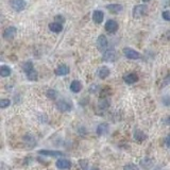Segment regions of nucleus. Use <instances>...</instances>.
Here are the masks:
<instances>
[{
    "mask_svg": "<svg viewBox=\"0 0 170 170\" xmlns=\"http://www.w3.org/2000/svg\"><path fill=\"white\" fill-rule=\"evenodd\" d=\"M123 54L124 56L130 60H139L141 59V54L138 51L132 49V48H123Z\"/></svg>",
    "mask_w": 170,
    "mask_h": 170,
    "instance_id": "obj_1",
    "label": "nucleus"
},
{
    "mask_svg": "<svg viewBox=\"0 0 170 170\" xmlns=\"http://www.w3.org/2000/svg\"><path fill=\"white\" fill-rule=\"evenodd\" d=\"M147 10H148V7H147V6H145V4H138V6L134 7L133 17L134 18H139V17L144 16L147 13Z\"/></svg>",
    "mask_w": 170,
    "mask_h": 170,
    "instance_id": "obj_2",
    "label": "nucleus"
},
{
    "mask_svg": "<svg viewBox=\"0 0 170 170\" xmlns=\"http://www.w3.org/2000/svg\"><path fill=\"white\" fill-rule=\"evenodd\" d=\"M16 33H17V29L15 28L14 26H10V27H7V28L4 29L3 33H2V36H3L4 39L9 41V39L14 38V36L16 35Z\"/></svg>",
    "mask_w": 170,
    "mask_h": 170,
    "instance_id": "obj_3",
    "label": "nucleus"
},
{
    "mask_svg": "<svg viewBox=\"0 0 170 170\" xmlns=\"http://www.w3.org/2000/svg\"><path fill=\"white\" fill-rule=\"evenodd\" d=\"M10 4H11L12 9H13L14 11H17V12L22 11V10H24L27 6L25 0H11Z\"/></svg>",
    "mask_w": 170,
    "mask_h": 170,
    "instance_id": "obj_4",
    "label": "nucleus"
},
{
    "mask_svg": "<svg viewBox=\"0 0 170 170\" xmlns=\"http://www.w3.org/2000/svg\"><path fill=\"white\" fill-rule=\"evenodd\" d=\"M56 107L61 112H69L72 109V104L66 100H60L59 102H56Z\"/></svg>",
    "mask_w": 170,
    "mask_h": 170,
    "instance_id": "obj_5",
    "label": "nucleus"
},
{
    "mask_svg": "<svg viewBox=\"0 0 170 170\" xmlns=\"http://www.w3.org/2000/svg\"><path fill=\"white\" fill-rule=\"evenodd\" d=\"M56 167L61 170H66V169H70L71 168V162L68 161L66 159H60L56 161Z\"/></svg>",
    "mask_w": 170,
    "mask_h": 170,
    "instance_id": "obj_6",
    "label": "nucleus"
},
{
    "mask_svg": "<svg viewBox=\"0 0 170 170\" xmlns=\"http://www.w3.org/2000/svg\"><path fill=\"white\" fill-rule=\"evenodd\" d=\"M102 59L105 62H114L116 60V52L113 49H109L106 51L103 52V56H102Z\"/></svg>",
    "mask_w": 170,
    "mask_h": 170,
    "instance_id": "obj_7",
    "label": "nucleus"
},
{
    "mask_svg": "<svg viewBox=\"0 0 170 170\" xmlns=\"http://www.w3.org/2000/svg\"><path fill=\"white\" fill-rule=\"evenodd\" d=\"M104 28H105L109 33H115L118 30V24H117V21L113 20V19H110V20L106 21Z\"/></svg>",
    "mask_w": 170,
    "mask_h": 170,
    "instance_id": "obj_8",
    "label": "nucleus"
},
{
    "mask_svg": "<svg viewBox=\"0 0 170 170\" xmlns=\"http://www.w3.org/2000/svg\"><path fill=\"white\" fill-rule=\"evenodd\" d=\"M38 154L45 156H52V157H60L63 156L64 153L61 151H52V150H39Z\"/></svg>",
    "mask_w": 170,
    "mask_h": 170,
    "instance_id": "obj_9",
    "label": "nucleus"
},
{
    "mask_svg": "<svg viewBox=\"0 0 170 170\" xmlns=\"http://www.w3.org/2000/svg\"><path fill=\"white\" fill-rule=\"evenodd\" d=\"M97 47L100 51H105V49L107 48V38L104 35H100L97 39Z\"/></svg>",
    "mask_w": 170,
    "mask_h": 170,
    "instance_id": "obj_10",
    "label": "nucleus"
},
{
    "mask_svg": "<svg viewBox=\"0 0 170 170\" xmlns=\"http://www.w3.org/2000/svg\"><path fill=\"white\" fill-rule=\"evenodd\" d=\"M123 81L127 84H134L138 81V76L134 72H131V74H128L123 77Z\"/></svg>",
    "mask_w": 170,
    "mask_h": 170,
    "instance_id": "obj_11",
    "label": "nucleus"
},
{
    "mask_svg": "<svg viewBox=\"0 0 170 170\" xmlns=\"http://www.w3.org/2000/svg\"><path fill=\"white\" fill-rule=\"evenodd\" d=\"M103 18H104L103 12L100 11V10H96V11H94V13H92V19H94L95 22H97V24H101V22L103 21Z\"/></svg>",
    "mask_w": 170,
    "mask_h": 170,
    "instance_id": "obj_12",
    "label": "nucleus"
},
{
    "mask_svg": "<svg viewBox=\"0 0 170 170\" xmlns=\"http://www.w3.org/2000/svg\"><path fill=\"white\" fill-rule=\"evenodd\" d=\"M54 72H56V76H66L69 74V67L66 65H60Z\"/></svg>",
    "mask_w": 170,
    "mask_h": 170,
    "instance_id": "obj_13",
    "label": "nucleus"
},
{
    "mask_svg": "<svg viewBox=\"0 0 170 170\" xmlns=\"http://www.w3.org/2000/svg\"><path fill=\"white\" fill-rule=\"evenodd\" d=\"M49 29L51 32H54V33H60V32L63 30V26H62L61 22H57V21H54V22H51L49 25Z\"/></svg>",
    "mask_w": 170,
    "mask_h": 170,
    "instance_id": "obj_14",
    "label": "nucleus"
},
{
    "mask_svg": "<svg viewBox=\"0 0 170 170\" xmlns=\"http://www.w3.org/2000/svg\"><path fill=\"white\" fill-rule=\"evenodd\" d=\"M106 9L109 10L110 12H112V13L117 14V13H120L122 10H123V7H122L121 4H107Z\"/></svg>",
    "mask_w": 170,
    "mask_h": 170,
    "instance_id": "obj_15",
    "label": "nucleus"
},
{
    "mask_svg": "<svg viewBox=\"0 0 170 170\" xmlns=\"http://www.w3.org/2000/svg\"><path fill=\"white\" fill-rule=\"evenodd\" d=\"M98 77L100 79H105L110 76V69L106 66H102L98 69Z\"/></svg>",
    "mask_w": 170,
    "mask_h": 170,
    "instance_id": "obj_16",
    "label": "nucleus"
},
{
    "mask_svg": "<svg viewBox=\"0 0 170 170\" xmlns=\"http://www.w3.org/2000/svg\"><path fill=\"white\" fill-rule=\"evenodd\" d=\"M82 89V83L78 80H74L70 84V91L72 92H80Z\"/></svg>",
    "mask_w": 170,
    "mask_h": 170,
    "instance_id": "obj_17",
    "label": "nucleus"
},
{
    "mask_svg": "<svg viewBox=\"0 0 170 170\" xmlns=\"http://www.w3.org/2000/svg\"><path fill=\"white\" fill-rule=\"evenodd\" d=\"M141 166L144 169L148 170L153 166V161H152L151 159H149V157H145L144 159H141Z\"/></svg>",
    "mask_w": 170,
    "mask_h": 170,
    "instance_id": "obj_18",
    "label": "nucleus"
},
{
    "mask_svg": "<svg viewBox=\"0 0 170 170\" xmlns=\"http://www.w3.org/2000/svg\"><path fill=\"white\" fill-rule=\"evenodd\" d=\"M109 132V124L103 122V123H100L98 128H97V134L98 135H104Z\"/></svg>",
    "mask_w": 170,
    "mask_h": 170,
    "instance_id": "obj_19",
    "label": "nucleus"
},
{
    "mask_svg": "<svg viewBox=\"0 0 170 170\" xmlns=\"http://www.w3.org/2000/svg\"><path fill=\"white\" fill-rule=\"evenodd\" d=\"M134 138H135V141H136L142 142L145 139L147 138V136H146V134H145L144 132L139 131V130H136V131L134 132Z\"/></svg>",
    "mask_w": 170,
    "mask_h": 170,
    "instance_id": "obj_20",
    "label": "nucleus"
},
{
    "mask_svg": "<svg viewBox=\"0 0 170 170\" xmlns=\"http://www.w3.org/2000/svg\"><path fill=\"white\" fill-rule=\"evenodd\" d=\"M11 68H10L9 66H6V65H2L1 67H0V76L3 77V78H6V77H9L10 74H11Z\"/></svg>",
    "mask_w": 170,
    "mask_h": 170,
    "instance_id": "obj_21",
    "label": "nucleus"
},
{
    "mask_svg": "<svg viewBox=\"0 0 170 170\" xmlns=\"http://www.w3.org/2000/svg\"><path fill=\"white\" fill-rule=\"evenodd\" d=\"M27 74V78H28L30 81H36L37 78H38V74H37V71L35 69H32L31 71H29Z\"/></svg>",
    "mask_w": 170,
    "mask_h": 170,
    "instance_id": "obj_22",
    "label": "nucleus"
},
{
    "mask_svg": "<svg viewBox=\"0 0 170 170\" xmlns=\"http://www.w3.org/2000/svg\"><path fill=\"white\" fill-rule=\"evenodd\" d=\"M22 69H24V71L26 72V74H28L29 71H31L32 69H34L33 67V64H32L31 61H27L25 62L24 65H22Z\"/></svg>",
    "mask_w": 170,
    "mask_h": 170,
    "instance_id": "obj_23",
    "label": "nucleus"
},
{
    "mask_svg": "<svg viewBox=\"0 0 170 170\" xmlns=\"http://www.w3.org/2000/svg\"><path fill=\"white\" fill-rule=\"evenodd\" d=\"M57 96V92L54 91V89H48L47 91V97L49 99H56Z\"/></svg>",
    "mask_w": 170,
    "mask_h": 170,
    "instance_id": "obj_24",
    "label": "nucleus"
},
{
    "mask_svg": "<svg viewBox=\"0 0 170 170\" xmlns=\"http://www.w3.org/2000/svg\"><path fill=\"white\" fill-rule=\"evenodd\" d=\"M11 104V101L9 99H2L0 101V107L1 109H6V107H9V105Z\"/></svg>",
    "mask_w": 170,
    "mask_h": 170,
    "instance_id": "obj_25",
    "label": "nucleus"
},
{
    "mask_svg": "<svg viewBox=\"0 0 170 170\" xmlns=\"http://www.w3.org/2000/svg\"><path fill=\"white\" fill-rule=\"evenodd\" d=\"M123 170H139V168L134 164H128L123 167Z\"/></svg>",
    "mask_w": 170,
    "mask_h": 170,
    "instance_id": "obj_26",
    "label": "nucleus"
},
{
    "mask_svg": "<svg viewBox=\"0 0 170 170\" xmlns=\"http://www.w3.org/2000/svg\"><path fill=\"white\" fill-rule=\"evenodd\" d=\"M163 18L165 20L170 21V10H167V11L163 12Z\"/></svg>",
    "mask_w": 170,
    "mask_h": 170,
    "instance_id": "obj_27",
    "label": "nucleus"
},
{
    "mask_svg": "<svg viewBox=\"0 0 170 170\" xmlns=\"http://www.w3.org/2000/svg\"><path fill=\"white\" fill-rule=\"evenodd\" d=\"M107 106H109V102H107L106 100H102V101L99 103V107H100V109H103L104 110V109H106Z\"/></svg>",
    "mask_w": 170,
    "mask_h": 170,
    "instance_id": "obj_28",
    "label": "nucleus"
},
{
    "mask_svg": "<svg viewBox=\"0 0 170 170\" xmlns=\"http://www.w3.org/2000/svg\"><path fill=\"white\" fill-rule=\"evenodd\" d=\"M168 84H170V74L169 76H167L166 78L164 79V81H163V83H162V86H166V85H168Z\"/></svg>",
    "mask_w": 170,
    "mask_h": 170,
    "instance_id": "obj_29",
    "label": "nucleus"
},
{
    "mask_svg": "<svg viewBox=\"0 0 170 170\" xmlns=\"http://www.w3.org/2000/svg\"><path fill=\"white\" fill-rule=\"evenodd\" d=\"M79 163H80V165H82V169L87 170V162L86 161H84V159H81Z\"/></svg>",
    "mask_w": 170,
    "mask_h": 170,
    "instance_id": "obj_30",
    "label": "nucleus"
},
{
    "mask_svg": "<svg viewBox=\"0 0 170 170\" xmlns=\"http://www.w3.org/2000/svg\"><path fill=\"white\" fill-rule=\"evenodd\" d=\"M56 20L57 22L61 21V24H62V22H64V21H65V19H64V17H63V16H59V15H57V16H56Z\"/></svg>",
    "mask_w": 170,
    "mask_h": 170,
    "instance_id": "obj_31",
    "label": "nucleus"
},
{
    "mask_svg": "<svg viewBox=\"0 0 170 170\" xmlns=\"http://www.w3.org/2000/svg\"><path fill=\"white\" fill-rule=\"evenodd\" d=\"M96 88H97V85H95V86H92V88H91V92H96Z\"/></svg>",
    "mask_w": 170,
    "mask_h": 170,
    "instance_id": "obj_32",
    "label": "nucleus"
},
{
    "mask_svg": "<svg viewBox=\"0 0 170 170\" xmlns=\"http://www.w3.org/2000/svg\"><path fill=\"white\" fill-rule=\"evenodd\" d=\"M166 123L167 124H170V117H168V118L166 119Z\"/></svg>",
    "mask_w": 170,
    "mask_h": 170,
    "instance_id": "obj_33",
    "label": "nucleus"
},
{
    "mask_svg": "<svg viewBox=\"0 0 170 170\" xmlns=\"http://www.w3.org/2000/svg\"><path fill=\"white\" fill-rule=\"evenodd\" d=\"M144 2H149V1H151V0H142Z\"/></svg>",
    "mask_w": 170,
    "mask_h": 170,
    "instance_id": "obj_34",
    "label": "nucleus"
},
{
    "mask_svg": "<svg viewBox=\"0 0 170 170\" xmlns=\"http://www.w3.org/2000/svg\"><path fill=\"white\" fill-rule=\"evenodd\" d=\"M168 145L170 146V137H169V139H168Z\"/></svg>",
    "mask_w": 170,
    "mask_h": 170,
    "instance_id": "obj_35",
    "label": "nucleus"
},
{
    "mask_svg": "<svg viewBox=\"0 0 170 170\" xmlns=\"http://www.w3.org/2000/svg\"><path fill=\"white\" fill-rule=\"evenodd\" d=\"M94 170H98V169H97V168H95V169H94Z\"/></svg>",
    "mask_w": 170,
    "mask_h": 170,
    "instance_id": "obj_36",
    "label": "nucleus"
}]
</instances>
